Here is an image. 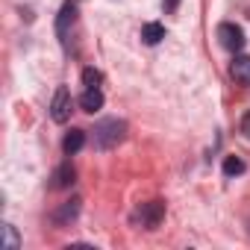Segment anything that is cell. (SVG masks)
<instances>
[{
	"instance_id": "cell-1",
	"label": "cell",
	"mask_w": 250,
	"mask_h": 250,
	"mask_svg": "<svg viewBox=\"0 0 250 250\" xmlns=\"http://www.w3.org/2000/svg\"><path fill=\"white\" fill-rule=\"evenodd\" d=\"M127 121L124 118H103L100 124H94V130H91V142L97 150H112L118 147L124 139H127Z\"/></svg>"
},
{
	"instance_id": "cell-2",
	"label": "cell",
	"mask_w": 250,
	"mask_h": 250,
	"mask_svg": "<svg viewBox=\"0 0 250 250\" xmlns=\"http://www.w3.org/2000/svg\"><path fill=\"white\" fill-rule=\"evenodd\" d=\"M162 218H165V203L162 200H147V203L133 209L130 224L139 227V229H156L162 224Z\"/></svg>"
},
{
	"instance_id": "cell-3",
	"label": "cell",
	"mask_w": 250,
	"mask_h": 250,
	"mask_svg": "<svg viewBox=\"0 0 250 250\" xmlns=\"http://www.w3.org/2000/svg\"><path fill=\"white\" fill-rule=\"evenodd\" d=\"M74 24H77V6L68 0V3L59 9V15H56V36H59V44H62L65 53L74 50V44H71V30H74Z\"/></svg>"
},
{
	"instance_id": "cell-4",
	"label": "cell",
	"mask_w": 250,
	"mask_h": 250,
	"mask_svg": "<svg viewBox=\"0 0 250 250\" xmlns=\"http://www.w3.org/2000/svg\"><path fill=\"white\" fill-rule=\"evenodd\" d=\"M244 30L238 27V24H232V21H224V24H218V44L224 47V50H229V53H241V47H244Z\"/></svg>"
},
{
	"instance_id": "cell-5",
	"label": "cell",
	"mask_w": 250,
	"mask_h": 250,
	"mask_svg": "<svg viewBox=\"0 0 250 250\" xmlns=\"http://www.w3.org/2000/svg\"><path fill=\"white\" fill-rule=\"evenodd\" d=\"M71 112H74L71 88H68V85H59L56 94H53V100H50V118H53L56 124H65V121L71 118Z\"/></svg>"
},
{
	"instance_id": "cell-6",
	"label": "cell",
	"mask_w": 250,
	"mask_h": 250,
	"mask_svg": "<svg viewBox=\"0 0 250 250\" xmlns=\"http://www.w3.org/2000/svg\"><path fill=\"white\" fill-rule=\"evenodd\" d=\"M80 209H83V200H80V197H71L68 203H62V206H59V209L50 215V221H53L56 227H68L71 221H77Z\"/></svg>"
},
{
	"instance_id": "cell-7",
	"label": "cell",
	"mask_w": 250,
	"mask_h": 250,
	"mask_svg": "<svg viewBox=\"0 0 250 250\" xmlns=\"http://www.w3.org/2000/svg\"><path fill=\"white\" fill-rule=\"evenodd\" d=\"M74 180H77V168L71 165V159H65V162L53 171V177H50V188H71Z\"/></svg>"
},
{
	"instance_id": "cell-8",
	"label": "cell",
	"mask_w": 250,
	"mask_h": 250,
	"mask_svg": "<svg viewBox=\"0 0 250 250\" xmlns=\"http://www.w3.org/2000/svg\"><path fill=\"white\" fill-rule=\"evenodd\" d=\"M229 74H232L235 83L250 85V56H247V53H235L232 62H229Z\"/></svg>"
},
{
	"instance_id": "cell-9",
	"label": "cell",
	"mask_w": 250,
	"mask_h": 250,
	"mask_svg": "<svg viewBox=\"0 0 250 250\" xmlns=\"http://www.w3.org/2000/svg\"><path fill=\"white\" fill-rule=\"evenodd\" d=\"M80 109L88 112V115L100 112V109H103V91H100V88H85L83 97H80Z\"/></svg>"
},
{
	"instance_id": "cell-10",
	"label": "cell",
	"mask_w": 250,
	"mask_h": 250,
	"mask_svg": "<svg viewBox=\"0 0 250 250\" xmlns=\"http://www.w3.org/2000/svg\"><path fill=\"white\" fill-rule=\"evenodd\" d=\"M85 147V133L83 130H71L65 139H62V150H65V156H74V153H80Z\"/></svg>"
},
{
	"instance_id": "cell-11",
	"label": "cell",
	"mask_w": 250,
	"mask_h": 250,
	"mask_svg": "<svg viewBox=\"0 0 250 250\" xmlns=\"http://www.w3.org/2000/svg\"><path fill=\"white\" fill-rule=\"evenodd\" d=\"M142 39H145V44H159L162 39H165V27L162 24H156V21H150V24H145L142 27Z\"/></svg>"
},
{
	"instance_id": "cell-12",
	"label": "cell",
	"mask_w": 250,
	"mask_h": 250,
	"mask_svg": "<svg viewBox=\"0 0 250 250\" xmlns=\"http://www.w3.org/2000/svg\"><path fill=\"white\" fill-rule=\"evenodd\" d=\"M244 162L238 159V156H227L224 159V177H238V174H244Z\"/></svg>"
},
{
	"instance_id": "cell-13",
	"label": "cell",
	"mask_w": 250,
	"mask_h": 250,
	"mask_svg": "<svg viewBox=\"0 0 250 250\" xmlns=\"http://www.w3.org/2000/svg\"><path fill=\"white\" fill-rule=\"evenodd\" d=\"M3 247H6V250H18V247H21L18 229H15L12 224H3Z\"/></svg>"
},
{
	"instance_id": "cell-14",
	"label": "cell",
	"mask_w": 250,
	"mask_h": 250,
	"mask_svg": "<svg viewBox=\"0 0 250 250\" xmlns=\"http://www.w3.org/2000/svg\"><path fill=\"white\" fill-rule=\"evenodd\" d=\"M100 83H103V74L97 68H83V85L85 88H100Z\"/></svg>"
},
{
	"instance_id": "cell-15",
	"label": "cell",
	"mask_w": 250,
	"mask_h": 250,
	"mask_svg": "<svg viewBox=\"0 0 250 250\" xmlns=\"http://www.w3.org/2000/svg\"><path fill=\"white\" fill-rule=\"evenodd\" d=\"M241 133L250 139V112H244V118H241Z\"/></svg>"
},
{
	"instance_id": "cell-16",
	"label": "cell",
	"mask_w": 250,
	"mask_h": 250,
	"mask_svg": "<svg viewBox=\"0 0 250 250\" xmlns=\"http://www.w3.org/2000/svg\"><path fill=\"white\" fill-rule=\"evenodd\" d=\"M177 6H180V0H162V9L165 12H177Z\"/></svg>"
}]
</instances>
